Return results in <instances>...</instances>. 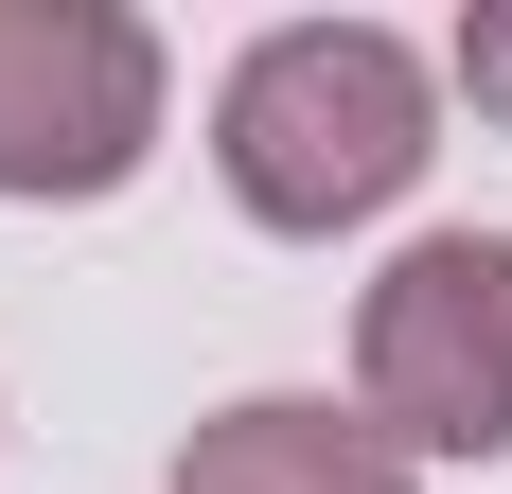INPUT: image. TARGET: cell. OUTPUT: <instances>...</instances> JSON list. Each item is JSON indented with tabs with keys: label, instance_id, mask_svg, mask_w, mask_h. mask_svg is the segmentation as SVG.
I'll return each instance as SVG.
<instances>
[{
	"label": "cell",
	"instance_id": "obj_4",
	"mask_svg": "<svg viewBox=\"0 0 512 494\" xmlns=\"http://www.w3.org/2000/svg\"><path fill=\"white\" fill-rule=\"evenodd\" d=\"M177 494H424V477L371 442V406H336V389H248V406H212L195 442H177Z\"/></svg>",
	"mask_w": 512,
	"mask_h": 494
},
{
	"label": "cell",
	"instance_id": "obj_3",
	"mask_svg": "<svg viewBox=\"0 0 512 494\" xmlns=\"http://www.w3.org/2000/svg\"><path fill=\"white\" fill-rule=\"evenodd\" d=\"M159 36L124 0H0V195L18 212H71V195H124L159 159Z\"/></svg>",
	"mask_w": 512,
	"mask_h": 494
},
{
	"label": "cell",
	"instance_id": "obj_5",
	"mask_svg": "<svg viewBox=\"0 0 512 494\" xmlns=\"http://www.w3.org/2000/svg\"><path fill=\"white\" fill-rule=\"evenodd\" d=\"M442 71H460V106H477V124H495V142H512V0H477V18H460V53H442Z\"/></svg>",
	"mask_w": 512,
	"mask_h": 494
},
{
	"label": "cell",
	"instance_id": "obj_1",
	"mask_svg": "<svg viewBox=\"0 0 512 494\" xmlns=\"http://www.w3.org/2000/svg\"><path fill=\"white\" fill-rule=\"evenodd\" d=\"M424 159H442V71L389 18H283L212 89V177L265 230H371Z\"/></svg>",
	"mask_w": 512,
	"mask_h": 494
},
{
	"label": "cell",
	"instance_id": "obj_2",
	"mask_svg": "<svg viewBox=\"0 0 512 494\" xmlns=\"http://www.w3.org/2000/svg\"><path fill=\"white\" fill-rule=\"evenodd\" d=\"M354 406L389 459H512V230H424L354 300Z\"/></svg>",
	"mask_w": 512,
	"mask_h": 494
}]
</instances>
